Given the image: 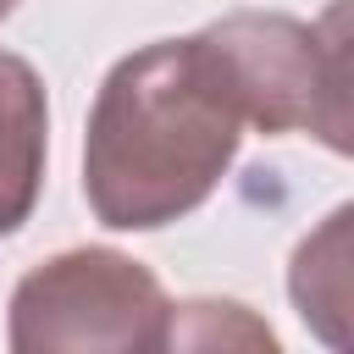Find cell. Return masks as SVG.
I'll list each match as a JSON object with an SVG mask.
<instances>
[{
	"label": "cell",
	"mask_w": 354,
	"mask_h": 354,
	"mask_svg": "<svg viewBox=\"0 0 354 354\" xmlns=\"http://www.w3.org/2000/svg\"><path fill=\"white\" fill-rule=\"evenodd\" d=\"M348 221H354V210L337 205L326 216V227L299 243L293 271H288L304 326H315L326 343H348Z\"/></svg>",
	"instance_id": "obj_5"
},
{
	"label": "cell",
	"mask_w": 354,
	"mask_h": 354,
	"mask_svg": "<svg viewBox=\"0 0 354 354\" xmlns=\"http://www.w3.org/2000/svg\"><path fill=\"white\" fill-rule=\"evenodd\" d=\"M44 149H50V105L39 72L0 50V238L17 232L44 188Z\"/></svg>",
	"instance_id": "obj_4"
},
{
	"label": "cell",
	"mask_w": 354,
	"mask_h": 354,
	"mask_svg": "<svg viewBox=\"0 0 354 354\" xmlns=\"http://www.w3.org/2000/svg\"><path fill=\"white\" fill-rule=\"evenodd\" d=\"M171 304L149 266L116 249H66L11 293L6 343L17 354H133L166 348Z\"/></svg>",
	"instance_id": "obj_3"
},
{
	"label": "cell",
	"mask_w": 354,
	"mask_h": 354,
	"mask_svg": "<svg viewBox=\"0 0 354 354\" xmlns=\"http://www.w3.org/2000/svg\"><path fill=\"white\" fill-rule=\"evenodd\" d=\"M227 348V343H243V348H277L271 326H260L243 304H227V299H194V304H171V321H166V348Z\"/></svg>",
	"instance_id": "obj_6"
},
{
	"label": "cell",
	"mask_w": 354,
	"mask_h": 354,
	"mask_svg": "<svg viewBox=\"0 0 354 354\" xmlns=\"http://www.w3.org/2000/svg\"><path fill=\"white\" fill-rule=\"evenodd\" d=\"M11 6H17V0H0V22H6V17H11Z\"/></svg>",
	"instance_id": "obj_7"
},
{
	"label": "cell",
	"mask_w": 354,
	"mask_h": 354,
	"mask_svg": "<svg viewBox=\"0 0 354 354\" xmlns=\"http://www.w3.org/2000/svg\"><path fill=\"white\" fill-rule=\"evenodd\" d=\"M221 100L260 133H315L348 149V61L343 39L288 11H232L194 33Z\"/></svg>",
	"instance_id": "obj_2"
},
{
	"label": "cell",
	"mask_w": 354,
	"mask_h": 354,
	"mask_svg": "<svg viewBox=\"0 0 354 354\" xmlns=\"http://www.w3.org/2000/svg\"><path fill=\"white\" fill-rule=\"evenodd\" d=\"M243 116L210 83L194 39L122 55L88 111L83 199L116 232H155L199 210L227 177Z\"/></svg>",
	"instance_id": "obj_1"
}]
</instances>
